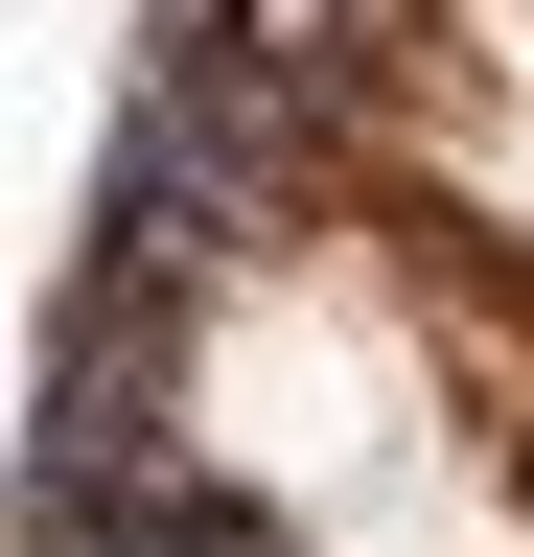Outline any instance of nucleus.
Returning a JSON list of instances; mask_svg holds the SVG:
<instances>
[{
	"label": "nucleus",
	"instance_id": "1",
	"mask_svg": "<svg viewBox=\"0 0 534 557\" xmlns=\"http://www.w3.org/2000/svg\"><path fill=\"white\" fill-rule=\"evenodd\" d=\"M140 511H163V557H280V511H256V487H186V465H140Z\"/></svg>",
	"mask_w": 534,
	"mask_h": 557
}]
</instances>
